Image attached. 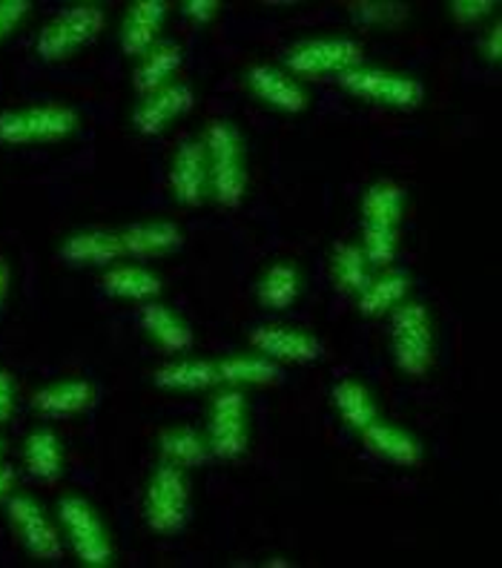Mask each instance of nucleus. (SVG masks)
<instances>
[{
  "instance_id": "nucleus-1",
  "label": "nucleus",
  "mask_w": 502,
  "mask_h": 568,
  "mask_svg": "<svg viewBox=\"0 0 502 568\" xmlns=\"http://www.w3.org/2000/svg\"><path fill=\"white\" fill-rule=\"evenodd\" d=\"M209 170V202L236 210L245 204L250 173H247V144L236 121L213 119L204 126L202 139Z\"/></svg>"
},
{
  "instance_id": "nucleus-2",
  "label": "nucleus",
  "mask_w": 502,
  "mask_h": 568,
  "mask_svg": "<svg viewBox=\"0 0 502 568\" xmlns=\"http://www.w3.org/2000/svg\"><path fill=\"white\" fill-rule=\"evenodd\" d=\"M391 356L393 365L411 379H422L437 365V325L422 302L404 298L391 311Z\"/></svg>"
},
{
  "instance_id": "nucleus-3",
  "label": "nucleus",
  "mask_w": 502,
  "mask_h": 568,
  "mask_svg": "<svg viewBox=\"0 0 502 568\" xmlns=\"http://www.w3.org/2000/svg\"><path fill=\"white\" fill-rule=\"evenodd\" d=\"M193 517V483L187 468L158 463L144 488V523L153 534L175 537Z\"/></svg>"
},
{
  "instance_id": "nucleus-4",
  "label": "nucleus",
  "mask_w": 502,
  "mask_h": 568,
  "mask_svg": "<svg viewBox=\"0 0 502 568\" xmlns=\"http://www.w3.org/2000/svg\"><path fill=\"white\" fill-rule=\"evenodd\" d=\"M58 523L81 566L110 568L115 562V542H112L110 528L90 499L81 494H66L58 499Z\"/></svg>"
},
{
  "instance_id": "nucleus-5",
  "label": "nucleus",
  "mask_w": 502,
  "mask_h": 568,
  "mask_svg": "<svg viewBox=\"0 0 502 568\" xmlns=\"http://www.w3.org/2000/svg\"><path fill=\"white\" fill-rule=\"evenodd\" d=\"M106 27L104 9L95 3H75L52 18L35 38V55L43 63H63L101 38Z\"/></svg>"
},
{
  "instance_id": "nucleus-6",
  "label": "nucleus",
  "mask_w": 502,
  "mask_h": 568,
  "mask_svg": "<svg viewBox=\"0 0 502 568\" xmlns=\"http://www.w3.org/2000/svg\"><path fill=\"white\" fill-rule=\"evenodd\" d=\"M81 115L66 104H32L0 112V146L58 144L75 135Z\"/></svg>"
},
{
  "instance_id": "nucleus-7",
  "label": "nucleus",
  "mask_w": 502,
  "mask_h": 568,
  "mask_svg": "<svg viewBox=\"0 0 502 568\" xmlns=\"http://www.w3.org/2000/svg\"><path fill=\"white\" fill-rule=\"evenodd\" d=\"M365 47L350 36H319L301 38L290 43L281 55V70L299 78L342 75V72L362 67Z\"/></svg>"
},
{
  "instance_id": "nucleus-8",
  "label": "nucleus",
  "mask_w": 502,
  "mask_h": 568,
  "mask_svg": "<svg viewBox=\"0 0 502 568\" xmlns=\"http://www.w3.org/2000/svg\"><path fill=\"white\" fill-rule=\"evenodd\" d=\"M339 90L359 98L365 104H377L385 110H419L426 101V83L417 75L382 67H354V70L336 75Z\"/></svg>"
},
{
  "instance_id": "nucleus-9",
  "label": "nucleus",
  "mask_w": 502,
  "mask_h": 568,
  "mask_svg": "<svg viewBox=\"0 0 502 568\" xmlns=\"http://www.w3.org/2000/svg\"><path fill=\"white\" fill-rule=\"evenodd\" d=\"M209 454L224 463L242 459L250 450V405L242 388H224L213 394L207 408Z\"/></svg>"
},
{
  "instance_id": "nucleus-10",
  "label": "nucleus",
  "mask_w": 502,
  "mask_h": 568,
  "mask_svg": "<svg viewBox=\"0 0 502 568\" xmlns=\"http://www.w3.org/2000/svg\"><path fill=\"white\" fill-rule=\"evenodd\" d=\"M9 523L29 557H35L41 562H58L63 557V540L55 523L47 517L35 497L29 494H12L7 503Z\"/></svg>"
},
{
  "instance_id": "nucleus-11",
  "label": "nucleus",
  "mask_w": 502,
  "mask_h": 568,
  "mask_svg": "<svg viewBox=\"0 0 502 568\" xmlns=\"http://www.w3.org/2000/svg\"><path fill=\"white\" fill-rule=\"evenodd\" d=\"M196 106V90L189 81H170L161 90L141 98L133 110V126L139 135H161L164 130L184 119Z\"/></svg>"
},
{
  "instance_id": "nucleus-12",
  "label": "nucleus",
  "mask_w": 502,
  "mask_h": 568,
  "mask_svg": "<svg viewBox=\"0 0 502 568\" xmlns=\"http://www.w3.org/2000/svg\"><path fill=\"white\" fill-rule=\"evenodd\" d=\"M245 87L258 104L267 110L285 112V115H301L310 106V95L290 72L273 63H253L245 72Z\"/></svg>"
},
{
  "instance_id": "nucleus-13",
  "label": "nucleus",
  "mask_w": 502,
  "mask_h": 568,
  "mask_svg": "<svg viewBox=\"0 0 502 568\" xmlns=\"http://www.w3.org/2000/svg\"><path fill=\"white\" fill-rule=\"evenodd\" d=\"M250 345L256 354L279 365H310L321 359V342L307 327L294 325H258L250 331Z\"/></svg>"
},
{
  "instance_id": "nucleus-14",
  "label": "nucleus",
  "mask_w": 502,
  "mask_h": 568,
  "mask_svg": "<svg viewBox=\"0 0 502 568\" xmlns=\"http://www.w3.org/2000/svg\"><path fill=\"white\" fill-rule=\"evenodd\" d=\"M170 193L178 207H202L209 199L207 153L198 139L184 141L170 164Z\"/></svg>"
},
{
  "instance_id": "nucleus-15",
  "label": "nucleus",
  "mask_w": 502,
  "mask_h": 568,
  "mask_svg": "<svg viewBox=\"0 0 502 568\" xmlns=\"http://www.w3.org/2000/svg\"><path fill=\"white\" fill-rule=\"evenodd\" d=\"M167 14V0H135V3H130L119 32L121 52H124L130 61H141V58L147 55L150 49L161 41Z\"/></svg>"
},
{
  "instance_id": "nucleus-16",
  "label": "nucleus",
  "mask_w": 502,
  "mask_h": 568,
  "mask_svg": "<svg viewBox=\"0 0 502 568\" xmlns=\"http://www.w3.org/2000/svg\"><path fill=\"white\" fill-rule=\"evenodd\" d=\"M365 448L370 454H377L382 463L397 465V468H419L422 459H426V445L422 439L413 434V430L402 428L397 423H388V419H373L365 430H359Z\"/></svg>"
},
{
  "instance_id": "nucleus-17",
  "label": "nucleus",
  "mask_w": 502,
  "mask_h": 568,
  "mask_svg": "<svg viewBox=\"0 0 502 568\" xmlns=\"http://www.w3.org/2000/svg\"><path fill=\"white\" fill-rule=\"evenodd\" d=\"M58 258L70 267H112L115 262L126 258L121 233L115 230H78L63 239L58 247Z\"/></svg>"
},
{
  "instance_id": "nucleus-18",
  "label": "nucleus",
  "mask_w": 502,
  "mask_h": 568,
  "mask_svg": "<svg viewBox=\"0 0 502 568\" xmlns=\"http://www.w3.org/2000/svg\"><path fill=\"white\" fill-rule=\"evenodd\" d=\"M29 403L43 419H66V416H78L95 408L99 388L84 376H70V379H58L52 385L38 388Z\"/></svg>"
},
{
  "instance_id": "nucleus-19",
  "label": "nucleus",
  "mask_w": 502,
  "mask_h": 568,
  "mask_svg": "<svg viewBox=\"0 0 502 568\" xmlns=\"http://www.w3.org/2000/svg\"><path fill=\"white\" fill-rule=\"evenodd\" d=\"M139 325L144 336L164 354H187L189 347L196 345L193 325L184 320L182 313H175L173 307L161 305V302H144L139 313Z\"/></svg>"
},
{
  "instance_id": "nucleus-20",
  "label": "nucleus",
  "mask_w": 502,
  "mask_h": 568,
  "mask_svg": "<svg viewBox=\"0 0 502 568\" xmlns=\"http://www.w3.org/2000/svg\"><path fill=\"white\" fill-rule=\"evenodd\" d=\"M408 202L411 195L402 184L391 179H377L368 184L359 202V213H362V227H388L399 230L408 213Z\"/></svg>"
},
{
  "instance_id": "nucleus-21",
  "label": "nucleus",
  "mask_w": 502,
  "mask_h": 568,
  "mask_svg": "<svg viewBox=\"0 0 502 568\" xmlns=\"http://www.w3.org/2000/svg\"><path fill=\"white\" fill-rule=\"evenodd\" d=\"M305 291V273L294 258L273 262L256 282V302L265 311L281 313L296 305V298Z\"/></svg>"
},
{
  "instance_id": "nucleus-22",
  "label": "nucleus",
  "mask_w": 502,
  "mask_h": 568,
  "mask_svg": "<svg viewBox=\"0 0 502 568\" xmlns=\"http://www.w3.org/2000/svg\"><path fill=\"white\" fill-rule=\"evenodd\" d=\"M124 242L126 258H158L170 256L175 250H182L184 233L175 222H139L119 230Z\"/></svg>"
},
{
  "instance_id": "nucleus-23",
  "label": "nucleus",
  "mask_w": 502,
  "mask_h": 568,
  "mask_svg": "<svg viewBox=\"0 0 502 568\" xmlns=\"http://www.w3.org/2000/svg\"><path fill=\"white\" fill-rule=\"evenodd\" d=\"M155 448H158L161 463L178 465V468H202L213 454H209L207 434L193 425H170V428H161L158 437H155Z\"/></svg>"
},
{
  "instance_id": "nucleus-24",
  "label": "nucleus",
  "mask_w": 502,
  "mask_h": 568,
  "mask_svg": "<svg viewBox=\"0 0 502 568\" xmlns=\"http://www.w3.org/2000/svg\"><path fill=\"white\" fill-rule=\"evenodd\" d=\"M411 276L404 271H379V276L370 278V284L356 296V311L362 320H382L397 305H402L404 298L411 296Z\"/></svg>"
},
{
  "instance_id": "nucleus-25",
  "label": "nucleus",
  "mask_w": 502,
  "mask_h": 568,
  "mask_svg": "<svg viewBox=\"0 0 502 568\" xmlns=\"http://www.w3.org/2000/svg\"><path fill=\"white\" fill-rule=\"evenodd\" d=\"M153 385L161 390H182V394L222 388L216 359H196V356L161 365L158 371H153Z\"/></svg>"
},
{
  "instance_id": "nucleus-26",
  "label": "nucleus",
  "mask_w": 502,
  "mask_h": 568,
  "mask_svg": "<svg viewBox=\"0 0 502 568\" xmlns=\"http://www.w3.org/2000/svg\"><path fill=\"white\" fill-rule=\"evenodd\" d=\"M101 287L110 298L124 302H153L164 293V278L144 264H112L101 276Z\"/></svg>"
},
{
  "instance_id": "nucleus-27",
  "label": "nucleus",
  "mask_w": 502,
  "mask_h": 568,
  "mask_svg": "<svg viewBox=\"0 0 502 568\" xmlns=\"http://www.w3.org/2000/svg\"><path fill=\"white\" fill-rule=\"evenodd\" d=\"M23 463H27L29 477L41 479V483H58L66 474V450H63L55 428L41 425V428L29 430L27 443H23Z\"/></svg>"
},
{
  "instance_id": "nucleus-28",
  "label": "nucleus",
  "mask_w": 502,
  "mask_h": 568,
  "mask_svg": "<svg viewBox=\"0 0 502 568\" xmlns=\"http://www.w3.org/2000/svg\"><path fill=\"white\" fill-rule=\"evenodd\" d=\"M218 382L224 388H267L279 385L281 365L262 354H236L216 359Z\"/></svg>"
},
{
  "instance_id": "nucleus-29",
  "label": "nucleus",
  "mask_w": 502,
  "mask_h": 568,
  "mask_svg": "<svg viewBox=\"0 0 502 568\" xmlns=\"http://www.w3.org/2000/svg\"><path fill=\"white\" fill-rule=\"evenodd\" d=\"M330 405L339 414L345 428H350L354 434H359L373 419H379L377 396H373V390L362 379H354V376L336 382L334 388H330Z\"/></svg>"
},
{
  "instance_id": "nucleus-30",
  "label": "nucleus",
  "mask_w": 502,
  "mask_h": 568,
  "mask_svg": "<svg viewBox=\"0 0 502 568\" xmlns=\"http://www.w3.org/2000/svg\"><path fill=\"white\" fill-rule=\"evenodd\" d=\"M184 67V49L175 41H158L147 55L135 63L133 70V90L141 98L161 90L164 83L175 81V72Z\"/></svg>"
},
{
  "instance_id": "nucleus-31",
  "label": "nucleus",
  "mask_w": 502,
  "mask_h": 568,
  "mask_svg": "<svg viewBox=\"0 0 502 568\" xmlns=\"http://www.w3.org/2000/svg\"><path fill=\"white\" fill-rule=\"evenodd\" d=\"M377 276L373 267L368 264V256L359 242L336 244L334 256H330V278L339 296L356 298L370 284V278Z\"/></svg>"
},
{
  "instance_id": "nucleus-32",
  "label": "nucleus",
  "mask_w": 502,
  "mask_h": 568,
  "mask_svg": "<svg viewBox=\"0 0 502 568\" xmlns=\"http://www.w3.org/2000/svg\"><path fill=\"white\" fill-rule=\"evenodd\" d=\"M350 21L362 29L373 27H399L408 18V7L397 0H359L348 7Z\"/></svg>"
},
{
  "instance_id": "nucleus-33",
  "label": "nucleus",
  "mask_w": 502,
  "mask_h": 568,
  "mask_svg": "<svg viewBox=\"0 0 502 568\" xmlns=\"http://www.w3.org/2000/svg\"><path fill=\"white\" fill-rule=\"evenodd\" d=\"M362 250L373 273L388 271L397 262L399 253V230L388 227H362Z\"/></svg>"
},
{
  "instance_id": "nucleus-34",
  "label": "nucleus",
  "mask_w": 502,
  "mask_h": 568,
  "mask_svg": "<svg viewBox=\"0 0 502 568\" xmlns=\"http://www.w3.org/2000/svg\"><path fill=\"white\" fill-rule=\"evenodd\" d=\"M448 9H451L453 21L462 23V27H471V23H480L489 14H494L500 3L496 0H451Z\"/></svg>"
},
{
  "instance_id": "nucleus-35",
  "label": "nucleus",
  "mask_w": 502,
  "mask_h": 568,
  "mask_svg": "<svg viewBox=\"0 0 502 568\" xmlns=\"http://www.w3.org/2000/svg\"><path fill=\"white\" fill-rule=\"evenodd\" d=\"M32 12V0H0V43L14 36Z\"/></svg>"
},
{
  "instance_id": "nucleus-36",
  "label": "nucleus",
  "mask_w": 502,
  "mask_h": 568,
  "mask_svg": "<svg viewBox=\"0 0 502 568\" xmlns=\"http://www.w3.org/2000/svg\"><path fill=\"white\" fill-rule=\"evenodd\" d=\"M178 9H182L184 18L196 23V27H207V23H213L218 18L222 3H218V0H184Z\"/></svg>"
},
{
  "instance_id": "nucleus-37",
  "label": "nucleus",
  "mask_w": 502,
  "mask_h": 568,
  "mask_svg": "<svg viewBox=\"0 0 502 568\" xmlns=\"http://www.w3.org/2000/svg\"><path fill=\"white\" fill-rule=\"evenodd\" d=\"M14 394H18V382L12 371L0 367V425H7L14 414Z\"/></svg>"
},
{
  "instance_id": "nucleus-38",
  "label": "nucleus",
  "mask_w": 502,
  "mask_h": 568,
  "mask_svg": "<svg viewBox=\"0 0 502 568\" xmlns=\"http://www.w3.org/2000/svg\"><path fill=\"white\" fill-rule=\"evenodd\" d=\"M500 43H502V23L494 21V23H491L489 32H485V38L480 41V55L485 58L489 63H496V61H500V55H502Z\"/></svg>"
},
{
  "instance_id": "nucleus-39",
  "label": "nucleus",
  "mask_w": 502,
  "mask_h": 568,
  "mask_svg": "<svg viewBox=\"0 0 502 568\" xmlns=\"http://www.w3.org/2000/svg\"><path fill=\"white\" fill-rule=\"evenodd\" d=\"M12 488H14V471L9 468V465L0 463V503L12 497Z\"/></svg>"
},
{
  "instance_id": "nucleus-40",
  "label": "nucleus",
  "mask_w": 502,
  "mask_h": 568,
  "mask_svg": "<svg viewBox=\"0 0 502 568\" xmlns=\"http://www.w3.org/2000/svg\"><path fill=\"white\" fill-rule=\"evenodd\" d=\"M9 284H12V271H9V264L0 258V307L7 302L9 296Z\"/></svg>"
},
{
  "instance_id": "nucleus-41",
  "label": "nucleus",
  "mask_w": 502,
  "mask_h": 568,
  "mask_svg": "<svg viewBox=\"0 0 502 568\" xmlns=\"http://www.w3.org/2000/svg\"><path fill=\"white\" fill-rule=\"evenodd\" d=\"M265 566H285V568H290L294 566V562H287V560H281V557H273V560H267Z\"/></svg>"
},
{
  "instance_id": "nucleus-42",
  "label": "nucleus",
  "mask_w": 502,
  "mask_h": 568,
  "mask_svg": "<svg viewBox=\"0 0 502 568\" xmlns=\"http://www.w3.org/2000/svg\"><path fill=\"white\" fill-rule=\"evenodd\" d=\"M3 457H7V439L0 437V463H3Z\"/></svg>"
}]
</instances>
